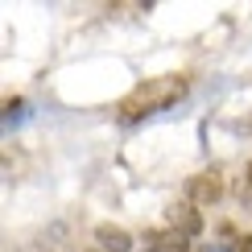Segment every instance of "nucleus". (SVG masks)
Instances as JSON below:
<instances>
[{
	"label": "nucleus",
	"instance_id": "nucleus-1",
	"mask_svg": "<svg viewBox=\"0 0 252 252\" xmlns=\"http://www.w3.org/2000/svg\"><path fill=\"white\" fill-rule=\"evenodd\" d=\"M182 95H186V79H182V75L145 79L132 95L120 99V120H124V124H136V120H145V116H157V112L174 108Z\"/></svg>",
	"mask_w": 252,
	"mask_h": 252
},
{
	"label": "nucleus",
	"instance_id": "nucleus-2",
	"mask_svg": "<svg viewBox=\"0 0 252 252\" xmlns=\"http://www.w3.org/2000/svg\"><path fill=\"white\" fill-rule=\"evenodd\" d=\"M223 198V178H219L215 170H207V174H194L190 182H186V203H194V207H211Z\"/></svg>",
	"mask_w": 252,
	"mask_h": 252
},
{
	"label": "nucleus",
	"instance_id": "nucleus-3",
	"mask_svg": "<svg viewBox=\"0 0 252 252\" xmlns=\"http://www.w3.org/2000/svg\"><path fill=\"white\" fill-rule=\"evenodd\" d=\"M170 232L186 236V240L203 232V215L194 211V203H174V207H170Z\"/></svg>",
	"mask_w": 252,
	"mask_h": 252
},
{
	"label": "nucleus",
	"instance_id": "nucleus-4",
	"mask_svg": "<svg viewBox=\"0 0 252 252\" xmlns=\"http://www.w3.org/2000/svg\"><path fill=\"white\" fill-rule=\"evenodd\" d=\"M95 244H99V252H128L132 236L124 232V227H116V223H99L95 227Z\"/></svg>",
	"mask_w": 252,
	"mask_h": 252
},
{
	"label": "nucleus",
	"instance_id": "nucleus-5",
	"mask_svg": "<svg viewBox=\"0 0 252 252\" xmlns=\"http://www.w3.org/2000/svg\"><path fill=\"white\" fill-rule=\"evenodd\" d=\"M149 252H190V244L178 232H153L149 236Z\"/></svg>",
	"mask_w": 252,
	"mask_h": 252
},
{
	"label": "nucleus",
	"instance_id": "nucleus-6",
	"mask_svg": "<svg viewBox=\"0 0 252 252\" xmlns=\"http://www.w3.org/2000/svg\"><path fill=\"white\" fill-rule=\"evenodd\" d=\"M236 198L240 203H252V161L240 170V182H236Z\"/></svg>",
	"mask_w": 252,
	"mask_h": 252
},
{
	"label": "nucleus",
	"instance_id": "nucleus-7",
	"mask_svg": "<svg viewBox=\"0 0 252 252\" xmlns=\"http://www.w3.org/2000/svg\"><path fill=\"white\" fill-rule=\"evenodd\" d=\"M232 252H252V236H240L236 244H232Z\"/></svg>",
	"mask_w": 252,
	"mask_h": 252
},
{
	"label": "nucleus",
	"instance_id": "nucleus-8",
	"mask_svg": "<svg viewBox=\"0 0 252 252\" xmlns=\"http://www.w3.org/2000/svg\"><path fill=\"white\" fill-rule=\"evenodd\" d=\"M215 252H227V248H215Z\"/></svg>",
	"mask_w": 252,
	"mask_h": 252
},
{
	"label": "nucleus",
	"instance_id": "nucleus-9",
	"mask_svg": "<svg viewBox=\"0 0 252 252\" xmlns=\"http://www.w3.org/2000/svg\"><path fill=\"white\" fill-rule=\"evenodd\" d=\"M95 252H99V248H95Z\"/></svg>",
	"mask_w": 252,
	"mask_h": 252
}]
</instances>
